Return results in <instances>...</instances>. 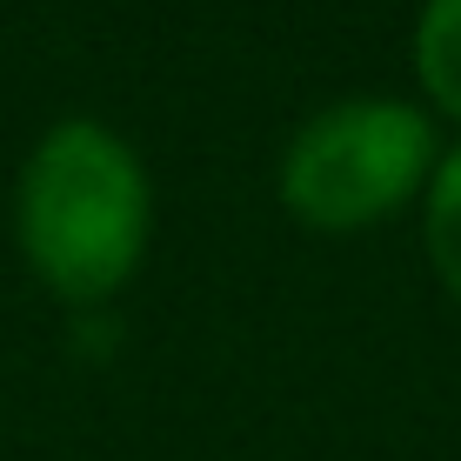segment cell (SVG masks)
Returning <instances> with one entry per match:
<instances>
[{"label":"cell","instance_id":"obj_1","mask_svg":"<svg viewBox=\"0 0 461 461\" xmlns=\"http://www.w3.org/2000/svg\"><path fill=\"white\" fill-rule=\"evenodd\" d=\"M148 241V174L101 121H60L21 174V248L68 301L114 294Z\"/></svg>","mask_w":461,"mask_h":461},{"label":"cell","instance_id":"obj_2","mask_svg":"<svg viewBox=\"0 0 461 461\" xmlns=\"http://www.w3.org/2000/svg\"><path fill=\"white\" fill-rule=\"evenodd\" d=\"M428 167V121L402 101H341L294 134L281 201L308 228H361L402 208Z\"/></svg>","mask_w":461,"mask_h":461},{"label":"cell","instance_id":"obj_3","mask_svg":"<svg viewBox=\"0 0 461 461\" xmlns=\"http://www.w3.org/2000/svg\"><path fill=\"white\" fill-rule=\"evenodd\" d=\"M415 68L428 94L448 114H461V0H428L421 27H415Z\"/></svg>","mask_w":461,"mask_h":461},{"label":"cell","instance_id":"obj_4","mask_svg":"<svg viewBox=\"0 0 461 461\" xmlns=\"http://www.w3.org/2000/svg\"><path fill=\"white\" fill-rule=\"evenodd\" d=\"M428 248H435L441 281H448L455 301H461V148L441 161L435 194H428Z\"/></svg>","mask_w":461,"mask_h":461}]
</instances>
